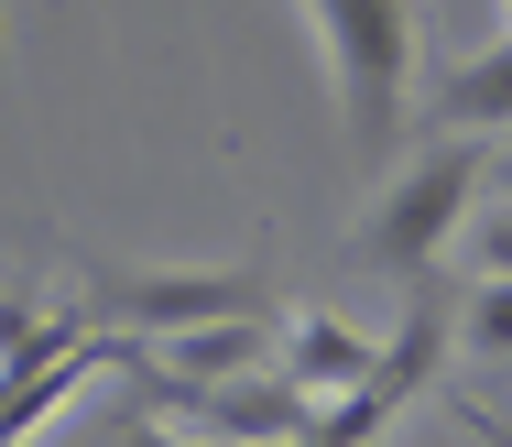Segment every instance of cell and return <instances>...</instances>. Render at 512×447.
<instances>
[{
  "instance_id": "cell-1",
  "label": "cell",
  "mask_w": 512,
  "mask_h": 447,
  "mask_svg": "<svg viewBox=\"0 0 512 447\" xmlns=\"http://www.w3.org/2000/svg\"><path fill=\"white\" fill-rule=\"evenodd\" d=\"M316 22L327 88H338V131L360 164H393L414 120V0H295Z\"/></svg>"
},
{
  "instance_id": "cell-2",
  "label": "cell",
  "mask_w": 512,
  "mask_h": 447,
  "mask_svg": "<svg viewBox=\"0 0 512 447\" xmlns=\"http://www.w3.org/2000/svg\"><path fill=\"white\" fill-rule=\"evenodd\" d=\"M480 186H491V142H480V131L425 142L404 175L382 186V208H371V229H360V262H382V273L425 284V273H436V251L469 229V197H480Z\"/></svg>"
},
{
  "instance_id": "cell-3",
  "label": "cell",
  "mask_w": 512,
  "mask_h": 447,
  "mask_svg": "<svg viewBox=\"0 0 512 447\" xmlns=\"http://www.w3.org/2000/svg\"><path fill=\"white\" fill-rule=\"evenodd\" d=\"M447 338H458V317L436 306V295H414V317L393 338H382V360H371V382L360 393H338V404H316V426H306V447H371L393 415H404L414 393L436 382V360H447Z\"/></svg>"
},
{
  "instance_id": "cell-4",
  "label": "cell",
  "mask_w": 512,
  "mask_h": 447,
  "mask_svg": "<svg viewBox=\"0 0 512 447\" xmlns=\"http://www.w3.org/2000/svg\"><path fill=\"white\" fill-rule=\"evenodd\" d=\"M262 273H88V328H131V338H186L207 317H251Z\"/></svg>"
},
{
  "instance_id": "cell-5",
  "label": "cell",
  "mask_w": 512,
  "mask_h": 447,
  "mask_svg": "<svg viewBox=\"0 0 512 447\" xmlns=\"http://www.w3.org/2000/svg\"><path fill=\"white\" fill-rule=\"evenodd\" d=\"M142 349H153V338H131V328H77L66 349L0 371V447H22L33 426H55V415L77 404V382H99V371H142Z\"/></svg>"
},
{
  "instance_id": "cell-6",
  "label": "cell",
  "mask_w": 512,
  "mask_h": 447,
  "mask_svg": "<svg viewBox=\"0 0 512 447\" xmlns=\"http://www.w3.org/2000/svg\"><path fill=\"white\" fill-rule=\"evenodd\" d=\"M371 360H382V338H360L349 317H295V328L273 338V371L316 393V404H338V393H360L371 382Z\"/></svg>"
},
{
  "instance_id": "cell-7",
  "label": "cell",
  "mask_w": 512,
  "mask_h": 447,
  "mask_svg": "<svg viewBox=\"0 0 512 447\" xmlns=\"http://www.w3.org/2000/svg\"><path fill=\"white\" fill-rule=\"evenodd\" d=\"M436 120H447V131H480V142L512 131V33H502V44H480L469 66L436 77Z\"/></svg>"
},
{
  "instance_id": "cell-8",
  "label": "cell",
  "mask_w": 512,
  "mask_h": 447,
  "mask_svg": "<svg viewBox=\"0 0 512 447\" xmlns=\"http://www.w3.org/2000/svg\"><path fill=\"white\" fill-rule=\"evenodd\" d=\"M262 306L251 317H207V328H186V338H153V360L164 371H186V382H218V371H262Z\"/></svg>"
},
{
  "instance_id": "cell-9",
  "label": "cell",
  "mask_w": 512,
  "mask_h": 447,
  "mask_svg": "<svg viewBox=\"0 0 512 447\" xmlns=\"http://www.w3.org/2000/svg\"><path fill=\"white\" fill-rule=\"evenodd\" d=\"M77 328H88L77 306H33V295H0V371H22V360H44V349H66Z\"/></svg>"
},
{
  "instance_id": "cell-10",
  "label": "cell",
  "mask_w": 512,
  "mask_h": 447,
  "mask_svg": "<svg viewBox=\"0 0 512 447\" xmlns=\"http://www.w3.org/2000/svg\"><path fill=\"white\" fill-rule=\"evenodd\" d=\"M458 338H469L480 360H512V273H480V284L458 295Z\"/></svg>"
},
{
  "instance_id": "cell-11",
  "label": "cell",
  "mask_w": 512,
  "mask_h": 447,
  "mask_svg": "<svg viewBox=\"0 0 512 447\" xmlns=\"http://www.w3.org/2000/svg\"><path fill=\"white\" fill-rule=\"evenodd\" d=\"M99 447H207V437H186V426H164V415L142 404V415H120V426H109Z\"/></svg>"
},
{
  "instance_id": "cell-12",
  "label": "cell",
  "mask_w": 512,
  "mask_h": 447,
  "mask_svg": "<svg viewBox=\"0 0 512 447\" xmlns=\"http://www.w3.org/2000/svg\"><path fill=\"white\" fill-rule=\"evenodd\" d=\"M480 273H512V208H502V219H480Z\"/></svg>"
},
{
  "instance_id": "cell-13",
  "label": "cell",
  "mask_w": 512,
  "mask_h": 447,
  "mask_svg": "<svg viewBox=\"0 0 512 447\" xmlns=\"http://www.w3.org/2000/svg\"><path fill=\"white\" fill-rule=\"evenodd\" d=\"M469 426H480V437H491V447H512V426H502V415H491V404H469Z\"/></svg>"
},
{
  "instance_id": "cell-14",
  "label": "cell",
  "mask_w": 512,
  "mask_h": 447,
  "mask_svg": "<svg viewBox=\"0 0 512 447\" xmlns=\"http://www.w3.org/2000/svg\"><path fill=\"white\" fill-rule=\"evenodd\" d=\"M491 186H502V197H512V142H502V153H491Z\"/></svg>"
},
{
  "instance_id": "cell-15",
  "label": "cell",
  "mask_w": 512,
  "mask_h": 447,
  "mask_svg": "<svg viewBox=\"0 0 512 447\" xmlns=\"http://www.w3.org/2000/svg\"><path fill=\"white\" fill-rule=\"evenodd\" d=\"M502 382H512V360H502Z\"/></svg>"
},
{
  "instance_id": "cell-16",
  "label": "cell",
  "mask_w": 512,
  "mask_h": 447,
  "mask_svg": "<svg viewBox=\"0 0 512 447\" xmlns=\"http://www.w3.org/2000/svg\"><path fill=\"white\" fill-rule=\"evenodd\" d=\"M502 11H512V0H502Z\"/></svg>"
}]
</instances>
